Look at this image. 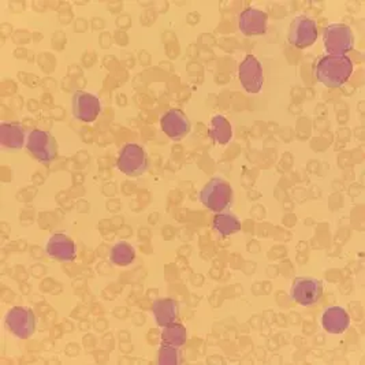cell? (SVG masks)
<instances>
[{
    "instance_id": "6da1fadb",
    "label": "cell",
    "mask_w": 365,
    "mask_h": 365,
    "mask_svg": "<svg viewBox=\"0 0 365 365\" xmlns=\"http://www.w3.org/2000/svg\"><path fill=\"white\" fill-rule=\"evenodd\" d=\"M314 74L316 80L327 88H341L353 74V62L349 56L323 55L317 59Z\"/></svg>"
},
{
    "instance_id": "7a4b0ae2",
    "label": "cell",
    "mask_w": 365,
    "mask_h": 365,
    "mask_svg": "<svg viewBox=\"0 0 365 365\" xmlns=\"http://www.w3.org/2000/svg\"><path fill=\"white\" fill-rule=\"evenodd\" d=\"M232 187L229 181L222 177H214L200 190V202L212 212L229 211L232 204Z\"/></svg>"
},
{
    "instance_id": "3957f363",
    "label": "cell",
    "mask_w": 365,
    "mask_h": 365,
    "mask_svg": "<svg viewBox=\"0 0 365 365\" xmlns=\"http://www.w3.org/2000/svg\"><path fill=\"white\" fill-rule=\"evenodd\" d=\"M118 170L130 178L143 177L150 168V158L144 147L135 143H129L119 150Z\"/></svg>"
},
{
    "instance_id": "277c9868",
    "label": "cell",
    "mask_w": 365,
    "mask_h": 365,
    "mask_svg": "<svg viewBox=\"0 0 365 365\" xmlns=\"http://www.w3.org/2000/svg\"><path fill=\"white\" fill-rule=\"evenodd\" d=\"M323 46L327 55L348 56L354 47V34L349 25L330 24L323 31Z\"/></svg>"
},
{
    "instance_id": "5b68a950",
    "label": "cell",
    "mask_w": 365,
    "mask_h": 365,
    "mask_svg": "<svg viewBox=\"0 0 365 365\" xmlns=\"http://www.w3.org/2000/svg\"><path fill=\"white\" fill-rule=\"evenodd\" d=\"M26 150L37 162L50 165L58 156V141L50 132L34 129L28 133Z\"/></svg>"
},
{
    "instance_id": "8992f818",
    "label": "cell",
    "mask_w": 365,
    "mask_h": 365,
    "mask_svg": "<svg viewBox=\"0 0 365 365\" xmlns=\"http://www.w3.org/2000/svg\"><path fill=\"white\" fill-rule=\"evenodd\" d=\"M4 326L18 339H28L36 332L37 317L29 307H13L4 316Z\"/></svg>"
},
{
    "instance_id": "52a82bcc",
    "label": "cell",
    "mask_w": 365,
    "mask_h": 365,
    "mask_svg": "<svg viewBox=\"0 0 365 365\" xmlns=\"http://www.w3.org/2000/svg\"><path fill=\"white\" fill-rule=\"evenodd\" d=\"M290 297L301 307H314L323 297V281L315 277H297L290 284Z\"/></svg>"
},
{
    "instance_id": "ba28073f",
    "label": "cell",
    "mask_w": 365,
    "mask_h": 365,
    "mask_svg": "<svg viewBox=\"0 0 365 365\" xmlns=\"http://www.w3.org/2000/svg\"><path fill=\"white\" fill-rule=\"evenodd\" d=\"M287 40L292 46L299 50L314 46L317 40V25L315 19L305 14L296 16L290 22Z\"/></svg>"
},
{
    "instance_id": "9c48e42d",
    "label": "cell",
    "mask_w": 365,
    "mask_h": 365,
    "mask_svg": "<svg viewBox=\"0 0 365 365\" xmlns=\"http://www.w3.org/2000/svg\"><path fill=\"white\" fill-rule=\"evenodd\" d=\"M101 101L95 93L86 91H76L71 96V113L76 119L92 123L101 113Z\"/></svg>"
},
{
    "instance_id": "30bf717a",
    "label": "cell",
    "mask_w": 365,
    "mask_h": 365,
    "mask_svg": "<svg viewBox=\"0 0 365 365\" xmlns=\"http://www.w3.org/2000/svg\"><path fill=\"white\" fill-rule=\"evenodd\" d=\"M47 256L59 263H68L77 257V244L65 232L51 234L44 244Z\"/></svg>"
},
{
    "instance_id": "8fae6325",
    "label": "cell",
    "mask_w": 365,
    "mask_h": 365,
    "mask_svg": "<svg viewBox=\"0 0 365 365\" xmlns=\"http://www.w3.org/2000/svg\"><path fill=\"white\" fill-rule=\"evenodd\" d=\"M238 77L242 88L248 93H259L263 89L264 83V74H263V65L255 55H247L240 65Z\"/></svg>"
},
{
    "instance_id": "7c38bea8",
    "label": "cell",
    "mask_w": 365,
    "mask_h": 365,
    "mask_svg": "<svg viewBox=\"0 0 365 365\" xmlns=\"http://www.w3.org/2000/svg\"><path fill=\"white\" fill-rule=\"evenodd\" d=\"M160 128L163 133L173 141H180L190 132V120L187 115L177 108L168 110L160 118Z\"/></svg>"
},
{
    "instance_id": "4fadbf2b",
    "label": "cell",
    "mask_w": 365,
    "mask_h": 365,
    "mask_svg": "<svg viewBox=\"0 0 365 365\" xmlns=\"http://www.w3.org/2000/svg\"><path fill=\"white\" fill-rule=\"evenodd\" d=\"M268 16L259 9H247L238 18V26L241 34L247 37L263 36L267 32Z\"/></svg>"
},
{
    "instance_id": "5bb4252c",
    "label": "cell",
    "mask_w": 365,
    "mask_h": 365,
    "mask_svg": "<svg viewBox=\"0 0 365 365\" xmlns=\"http://www.w3.org/2000/svg\"><path fill=\"white\" fill-rule=\"evenodd\" d=\"M322 327L334 335H339L348 331L350 327V315L344 307L331 305L327 307L322 314Z\"/></svg>"
},
{
    "instance_id": "9a60e30c",
    "label": "cell",
    "mask_w": 365,
    "mask_h": 365,
    "mask_svg": "<svg viewBox=\"0 0 365 365\" xmlns=\"http://www.w3.org/2000/svg\"><path fill=\"white\" fill-rule=\"evenodd\" d=\"M28 134L24 126L18 122H1L0 125V144L1 148L10 152H17L26 147Z\"/></svg>"
},
{
    "instance_id": "2e32d148",
    "label": "cell",
    "mask_w": 365,
    "mask_h": 365,
    "mask_svg": "<svg viewBox=\"0 0 365 365\" xmlns=\"http://www.w3.org/2000/svg\"><path fill=\"white\" fill-rule=\"evenodd\" d=\"M152 315L159 329L173 324L180 317V305L175 299L165 297L158 299L152 304Z\"/></svg>"
},
{
    "instance_id": "e0dca14e",
    "label": "cell",
    "mask_w": 365,
    "mask_h": 365,
    "mask_svg": "<svg viewBox=\"0 0 365 365\" xmlns=\"http://www.w3.org/2000/svg\"><path fill=\"white\" fill-rule=\"evenodd\" d=\"M210 137L219 145H227L232 141V129L227 118L214 115L210 122Z\"/></svg>"
},
{
    "instance_id": "ac0fdd59",
    "label": "cell",
    "mask_w": 365,
    "mask_h": 365,
    "mask_svg": "<svg viewBox=\"0 0 365 365\" xmlns=\"http://www.w3.org/2000/svg\"><path fill=\"white\" fill-rule=\"evenodd\" d=\"M212 227L220 237H229L241 230V220L230 211H223L216 214Z\"/></svg>"
},
{
    "instance_id": "d6986e66",
    "label": "cell",
    "mask_w": 365,
    "mask_h": 365,
    "mask_svg": "<svg viewBox=\"0 0 365 365\" xmlns=\"http://www.w3.org/2000/svg\"><path fill=\"white\" fill-rule=\"evenodd\" d=\"M108 259L116 267L130 266L135 259V250L128 241H118L110 250Z\"/></svg>"
},
{
    "instance_id": "ffe728a7",
    "label": "cell",
    "mask_w": 365,
    "mask_h": 365,
    "mask_svg": "<svg viewBox=\"0 0 365 365\" xmlns=\"http://www.w3.org/2000/svg\"><path fill=\"white\" fill-rule=\"evenodd\" d=\"M160 339H162L163 345L182 348L187 341V331L183 324L175 322L173 324H168L166 327H162Z\"/></svg>"
},
{
    "instance_id": "44dd1931",
    "label": "cell",
    "mask_w": 365,
    "mask_h": 365,
    "mask_svg": "<svg viewBox=\"0 0 365 365\" xmlns=\"http://www.w3.org/2000/svg\"><path fill=\"white\" fill-rule=\"evenodd\" d=\"M158 364L178 365L182 364V350L177 346L163 345L158 351Z\"/></svg>"
}]
</instances>
